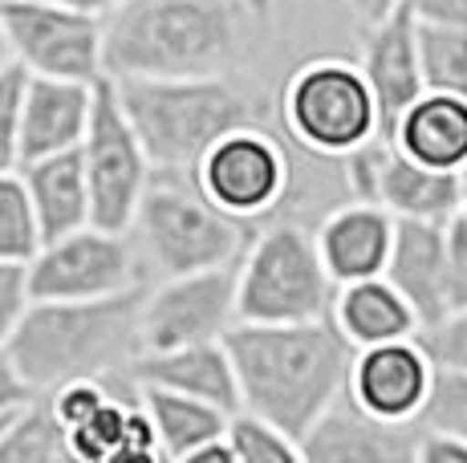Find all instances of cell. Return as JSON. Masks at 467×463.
<instances>
[{
    "label": "cell",
    "mask_w": 467,
    "mask_h": 463,
    "mask_svg": "<svg viewBox=\"0 0 467 463\" xmlns=\"http://www.w3.org/2000/svg\"><path fill=\"white\" fill-rule=\"evenodd\" d=\"M265 0H127L106 16L110 77L232 74L265 29Z\"/></svg>",
    "instance_id": "1"
},
{
    "label": "cell",
    "mask_w": 467,
    "mask_h": 463,
    "mask_svg": "<svg viewBox=\"0 0 467 463\" xmlns=\"http://www.w3.org/2000/svg\"><path fill=\"white\" fill-rule=\"evenodd\" d=\"M223 342L240 378V406L273 418L297 439L349 386L358 354L334 317L289 325L240 322Z\"/></svg>",
    "instance_id": "2"
},
{
    "label": "cell",
    "mask_w": 467,
    "mask_h": 463,
    "mask_svg": "<svg viewBox=\"0 0 467 463\" xmlns=\"http://www.w3.org/2000/svg\"><path fill=\"white\" fill-rule=\"evenodd\" d=\"M142 297L147 289L134 284L89 301H29L5 350L37 395L74 378H130L142 354Z\"/></svg>",
    "instance_id": "3"
},
{
    "label": "cell",
    "mask_w": 467,
    "mask_h": 463,
    "mask_svg": "<svg viewBox=\"0 0 467 463\" xmlns=\"http://www.w3.org/2000/svg\"><path fill=\"white\" fill-rule=\"evenodd\" d=\"M155 171L195 175L228 130L260 118L256 94L232 74L215 77H110Z\"/></svg>",
    "instance_id": "4"
},
{
    "label": "cell",
    "mask_w": 467,
    "mask_h": 463,
    "mask_svg": "<svg viewBox=\"0 0 467 463\" xmlns=\"http://www.w3.org/2000/svg\"><path fill=\"white\" fill-rule=\"evenodd\" d=\"M130 240L142 273L167 281L215 264H236L253 240V224L215 208L195 175L155 171L130 220Z\"/></svg>",
    "instance_id": "5"
},
{
    "label": "cell",
    "mask_w": 467,
    "mask_h": 463,
    "mask_svg": "<svg viewBox=\"0 0 467 463\" xmlns=\"http://www.w3.org/2000/svg\"><path fill=\"white\" fill-rule=\"evenodd\" d=\"M240 322L289 325L321 322L334 314L337 281L329 277L317 232L301 224H273L248 240L236 264Z\"/></svg>",
    "instance_id": "6"
},
{
    "label": "cell",
    "mask_w": 467,
    "mask_h": 463,
    "mask_svg": "<svg viewBox=\"0 0 467 463\" xmlns=\"http://www.w3.org/2000/svg\"><path fill=\"white\" fill-rule=\"evenodd\" d=\"M281 118L289 139L321 159H346L382 135L370 82L346 57H317L293 69L281 90Z\"/></svg>",
    "instance_id": "7"
},
{
    "label": "cell",
    "mask_w": 467,
    "mask_h": 463,
    "mask_svg": "<svg viewBox=\"0 0 467 463\" xmlns=\"http://www.w3.org/2000/svg\"><path fill=\"white\" fill-rule=\"evenodd\" d=\"M82 163L89 175V200H94V224L130 232L142 195L155 180V159L147 155L139 130L122 110V98L110 77L98 82L94 118H89Z\"/></svg>",
    "instance_id": "8"
},
{
    "label": "cell",
    "mask_w": 467,
    "mask_h": 463,
    "mask_svg": "<svg viewBox=\"0 0 467 463\" xmlns=\"http://www.w3.org/2000/svg\"><path fill=\"white\" fill-rule=\"evenodd\" d=\"M142 281L130 232L86 224L69 236L45 240L25 264L29 301H89L127 293Z\"/></svg>",
    "instance_id": "9"
},
{
    "label": "cell",
    "mask_w": 467,
    "mask_h": 463,
    "mask_svg": "<svg viewBox=\"0 0 467 463\" xmlns=\"http://www.w3.org/2000/svg\"><path fill=\"white\" fill-rule=\"evenodd\" d=\"M13 37V61L33 77L102 82L106 74V21L61 0H5Z\"/></svg>",
    "instance_id": "10"
},
{
    "label": "cell",
    "mask_w": 467,
    "mask_h": 463,
    "mask_svg": "<svg viewBox=\"0 0 467 463\" xmlns=\"http://www.w3.org/2000/svg\"><path fill=\"white\" fill-rule=\"evenodd\" d=\"M349 200L382 203L394 220H435L447 224L463 208V175L439 171L410 159L394 139H370L346 159Z\"/></svg>",
    "instance_id": "11"
},
{
    "label": "cell",
    "mask_w": 467,
    "mask_h": 463,
    "mask_svg": "<svg viewBox=\"0 0 467 463\" xmlns=\"http://www.w3.org/2000/svg\"><path fill=\"white\" fill-rule=\"evenodd\" d=\"M236 264H215V269L159 281L142 297V354L223 342L240 325Z\"/></svg>",
    "instance_id": "12"
},
{
    "label": "cell",
    "mask_w": 467,
    "mask_h": 463,
    "mask_svg": "<svg viewBox=\"0 0 467 463\" xmlns=\"http://www.w3.org/2000/svg\"><path fill=\"white\" fill-rule=\"evenodd\" d=\"M293 180V167L285 147L256 122L228 130L195 167V183L203 195L236 220H260L285 200Z\"/></svg>",
    "instance_id": "13"
},
{
    "label": "cell",
    "mask_w": 467,
    "mask_h": 463,
    "mask_svg": "<svg viewBox=\"0 0 467 463\" xmlns=\"http://www.w3.org/2000/svg\"><path fill=\"white\" fill-rule=\"evenodd\" d=\"M419 431L423 423H390L341 390L301 435V451L309 463H407L415 459Z\"/></svg>",
    "instance_id": "14"
},
{
    "label": "cell",
    "mask_w": 467,
    "mask_h": 463,
    "mask_svg": "<svg viewBox=\"0 0 467 463\" xmlns=\"http://www.w3.org/2000/svg\"><path fill=\"white\" fill-rule=\"evenodd\" d=\"M431 382H435V358L427 354L423 337L415 334L358 350L346 390L366 411L390 418V423H419Z\"/></svg>",
    "instance_id": "15"
},
{
    "label": "cell",
    "mask_w": 467,
    "mask_h": 463,
    "mask_svg": "<svg viewBox=\"0 0 467 463\" xmlns=\"http://www.w3.org/2000/svg\"><path fill=\"white\" fill-rule=\"evenodd\" d=\"M362 74L374 90L382 118V135L390 139L407 106L427 90L423 66H419V37H415V13L399 5L390 16L366 25V49H362Z\"/></svg>",
    "instance_id": "16"
},
{
    "label": "cell",
    "mask_w": 467,
    "mask_h": 463,
    "mask_svg": "<svg viewBox=\"0 0 467 463\" xmlns=\"http://www.w3.org/2000/svg\"><path fill=\"white\" fill-rule=\"evenodd\" d=\"M394 232H399V220L382 203L349 200L334 208L317 228V248L329 277L337 284L382 277L386 264H390Z\"/></svg>",
    "instance_id": "17"
},
{
    "label": "cell",
    "mask_w": 467,
    "mask_h": 463,
    "mask_svg": "<svg viewBox=\"0 0 467 463\" xmlns=\"http://www.w3.org/2000/svg\"><path fill=\"white\" fill-rule=\"evenodd\" d=\"M382 277L410 301L423 329L451 314V301H447V224L399 220L390 264Z\"/></svg>",
    "instance_id": "18"
},
{
    "label": "cell",
    "mask_w": 467,
    "mask_h": 463,
    "mask_svg": "<svg viewBox=\"0 0 467 463\" xmlns=\"http://www.w3.org/2000/svg\"><path fill=\"white\" fill-rule=\"evenodd\" d=\"M94 98H98V82L33 77L21 122V163L82 147L89 118H94Z\"/></svg>",
    "instance_id": "19"
},
{
    "label": "cell",
    "mask_w": 467,
    "mask_h": 463,
    "mask_svg": "<svg viewBox=\"0 0 467 463\" xmlns=\"http://www.w3.org/2000/svg\"><path fill=\"white\" fill-rule=\"evenodd\" d=\"M130 386H167L179 395L203 398L223 411H240V378L232 366L228 342H200L179 350H150L139 354L130 370Z\"/></svg>",
    "instance_id": "20"
},
{
    "label": "cell",
    "mask_w": 467,
    "mask_h": 463,
    "mask_svg": "<svg viewBox=\"0 0 467 463\" xmlns=\"http://www.w3.org/2000/svg\"><path fill=\"white\" fill-rule=\"evenodd\" d=\"M16 171H21L25 187H29L33 216H37V228H41V244L94 224V200H89V175L82 163V147L33 159V163H21Z\"/></svg>",
    "instance_id": "21"
},
{
    "label": "cell",
    "mask_w": 467,
    "mask_h": 463,
    "mask_svg": "<svg viewBox=\"0 0 467 463\" xmlns=\"http://www.w3.org/2000/svg\"><path fill=\"white\" fill-rule=\"evenodd\" d=\"M394 142L410 159L439 171H467V94L423 90L394 127Z\"/></svg>",
    "instance_id": "22"
},
{
    "label": "cell",
    "mask_w": 467,
    "mask_h": 463,
    "mask_svg": "<svg viewBox=\"0 0 467 463\" xmlns=\"http://www.w3.org/2000/svg\"><path fill=\"white\" fill-rule=\"evenodd\" d=\"M334 325L349 337L354 350L366 345H382V342H399V337H415L423 322L410 309V301L402 297L386 277H366V281H349L337 284L334 297Z\"/></svg>",
    "instance_id": "23"
},
{
    "label": "cell",
    "mask_w": 467,
    "mask_h": 463,
    "mask_svg": "<svg viewBox=\"0 0 467 463\" xmlns=\"http://www.w3.org/2000/svg\"><path fill=\"white\" fill-rule=\"evenodd\" d=\"M142 398V406L155 418V435H159V451L163 459H192L203 443L228 435V411L203 398L179 395L167 386H134Z\"/></svg>",
    "instance_id": "24"
},
{
    "label": "cell",
    "mask_w": 467,
    "mask_h": 463,
    "mask_svg": "<svg viewBox=\"0 0 467 463\" xmlns=\"http://www.w3.org/2000/svg\"><path fill=\"white\" fill-rule=\"evenodd\" d=\"M78 459L69 443V427L61 423L57 406L49 395H37L13 411L0 439V463H61Z\"/></svg>",
    "instance_id": "25"
},
{
    "label": "cell",
    "mask_w": 467,
    "mask_h": 463,
    "mask_svg": "<svg viewBox=\"0 0 467 463\" xmlns=\"http://www.w3.org/2000/svg\"><path fill=\"white\" fill-rule=\"evenodd\" d=\"M415 37L427 90L467 94V25L419 21L415 16Z\"/></svg>",
    "instance_id": "26"
},
{
    "label": "cell",
    "mask_w": 467,
    "mask_h": 463,
    "mask_svg": "<svg viewBox=\"0 0 467 463\" xmlns=\"http://www.w3.org/2000/svg\"><path fill=\"white\" fill-rule=\"evenodd\" d=\"M41 248V228L21 171H0V264H29Z\"/></svg>",
    "instance_id": "27"
},
{
    "label": "cell",
    "mask_w": 467,
    "mask_h": 463,
    "mask_svg": "<svg viewBox=\"0 0 467 463\" xmlns=\"http://www.w3.org/2000/svg\"><path fill=\"white\" fill-rule=\"evenodd\" d=\"M228 443L236 451V463H301V439L276 427L273 418L256 411H232L228 418Z\"/></svg>",
    "instance_id": "28"
},
{
    "label": "cell",
    "mask_w": 467,
    "mask_h": 463,
    "mask_svg": "<svg viewBox=\"0 0 467 463\" xmlns=\"http://www.w3.org/2000/svg\"><path fill=\"white\" fill-rule=\"evenodd\" d=\"M130 403L134 398H122L119 390H114L110 398H106L102 406H98L94 415L86 418V423H78L74 431H69V443H74V456L78 459H119L122 451V435H127V415H130Z\"/></svg>",
    "instance_id": "29"
},
{
    "label": "cell",
    "mask_w": 467,
    "mask_h": 463,
    "mask_svg": "<svg viewBox=\"0 0 467 463\" xmlns=\"http://www.w3.org/2000/svg\"><path fill=\"white\" fill-rule=\"evenodd\" d=\"M33 74L13 61L0 69V171L21 167V122H25V98H29Z\"/></svg>",
    "instance_id": "30"
},
{
    "label": "cell",
    "mask_w": 467,
    "mask_h": 463,
    "mask_svg": "<svg viewBox=\"0 0 467 463\" xmlns=\"http://www.w3.org/2000/svg\"><path fill=\"white\" fill-rule=\"evenodd\" d=\"M419 423L467 439V370L435 366V382H431V395Z\"/></svg>",
    "instance_id": "31"
},
{
    "label": "cell",
    "mask_w": 467,
    "mask_h": 463,
    "mask_svg": "<svg viewBox=\"0 0 467 463\" xmlns=\"http://www.w3.org/2000/svg\"><path fill=\"white\" fill-rule=\"evenodd\" d=\"M419 337H423L427 354L435 358V366L467 370V305L451 309V314L439 317L435 325L419 329Z\"/></svg>",
    "instance_id": "32"
},
{
    "label": "cell",
    "mask_w": 467,
    "mask_h": 463,
    "mask_svg": "<svg viewBox=\"0 0 467 463\" xmlns=\"http://www.w3.org/2000/svg\"><path fill=\"white\" fill-rule=\"evenodd\" d=\"M447 301H451V309L467 305V220H463V211L447 220Z\"/></svg>",
    "instance_id": "33"
},
{
    "label": "cell",
    "mask_w": 467,
    "mask_h": 463,
    "mask_svg": "<svg viewBox=\"0 0 467 463\" xmlns=\"http://www.w3.org/2000/svg\"><path fill=\"white\" fill-rule=\"evenodd\" d=\"M29 305V284H25V264H0V350L8 345L16 322Z\"/></svg>",
    "instance_id": "34"
},
{
    "label": "cell",
    "mask_w": 467,
    "mask_h": 463,
    "mask_svg": "<svg viewBox=\"0 0 467 463\" xmlns=\"http://www.w3.org/2000/svg\"><path fill=\"white\" fill-rule=\"evenodd\" d=\"M419 463H467V439L451 431H435V427H423L419 431V448H415Z\"/></svg>",
    "instance_id": "35"
},
{
    "label": "cell",
    "mask_w": 467,
    "mask_h": 463,
    "mask_svg": "<svg viewBox=\"0 0 467 463\" xmlns=\"http://www.w3.org/2000/svg\"><path fill=\"white\" fill-rule=\"evenodd\" d=\"M29 398H37V390L21 378V370L13 366V358H8V350H0V415L25 406Z\"/></svg>",
    "instance_id": "36"
},
{
    "label": "cell",
    "mask_w": 467,
    "mask_h": 463,
    "mask_svg": "<svg viewBox=\"0 0 467 463\" xmlns=\"http://www.w3.org/2000/svg\"><path fill=\"white\" fill-rule=\"evenodd\" d=\"M419 21H451L467 25V0H402Z\"/></svg>",
    "instance_id": "37"
},
{
    "label": "cell",
    "mask_w": 467,
    "mask_h": 463,
    "mask_svg": "<svg viewBox=\"0 0 467 463\" xmlns=\"http://www.w3.org/2000/svg\"><path fill=\"white\" fill-rule=\"evenodd\" d=\"M399 5L402 0H346V8L354 13V21H362V25L382 21V16H390Z\"/></svg>",
    "instance_id": "38"
},
{
    "label": "cell",
    "mask_w": 467,
    "mask_h": 463,
    "mask_svg": "<svg viewBox=\"0 0 467 463\" xmlns=\"http://www.w3.org/2000/svg\"><path fill=\"white\" fill-rule=\"evenodd\" d=\"M61 5H69V8H82V13H94V16H110V13H119L127 0H61Z\"/></svg>",
    "instance_id": "39"
},
{
    "label": "cell",
    "mask_w": 467,
    "mask_h": 463,
    "mask_svg": "<svg viewBox=\"0 0 467 463\" xmlns=\"http://www.w3.org/2000/svg\"><path fill=\"white\" fill-rule=\"evenodd\" d=\"M13 66V37H8V21H5V5H0V69Z\"/></svg>",
    "instance_id": "40"
},
{
    "label": "cell",
    "mask_w": 467,
    "mask_h": 463,
    "mask_svg": "<svg viewBox=\"0 0 467 463\" xmlns=\"http://www.w3.org/2000/svg\"><path fill=\"white\" fill-rule=\"evenodd\" d=\"M16 411H21V406H16ZM8 418H13V411H8V415H0V439H5V427H8Z\"/></svg>",
    "instance_id": "41"
},
{
    "label": "cell",
    "mask_w": 467,
    "mask_h": 463,
    "mask_svg": "<svg viewBox=\"0 0 467 463\" xmlns=\"http://www.w3.org/2000/svg\"><path fill=\"white\" fill-rule=\"evenodd\" d=\"M460 211H463V220H467V171H463V208Z\"/></svg>",
    "instance_id": "42"
},
{
    "label": "cell",
    "mask_w": 467,
    "mask_h": 463,
    "mask_svg": "<svg viewBox=\"0 0 467 463\" xmlns=\"http://www.w3.org/2000/svg\"><path fill=\"white\" fill-rule=\"evenodd\" d=\"M0 5H5V0H0Z\"/></svg>",
    "instance_id": "43"
}]
</instances>
